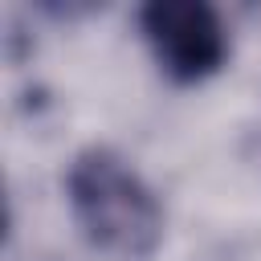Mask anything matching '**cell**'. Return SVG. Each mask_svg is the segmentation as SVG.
I'll return each mask as SVG.
<instances>
[{"label":"cell","instance_id":"cell-1","mask_svg":"<svg viewBox=\"0 0 261 261\" xmlns=\"http://www.w3.org/2000/svg\"><path fill=\"white\" fill-rule=\"evenodd\" d=\"M65 196L82 237L114 261H147L163 241V204L143 171L114 147L73 155Z\"/></svg>","mask_w":261,"mask_h":261},{"label":"cell","instance_id":"cell-2","mask_svg":"<svg viewBox=\"0 0 261 261\" xmlns=\"http://www.w3.org/2000/svg\"><path fill=\"white\" fill-rule=\"evenodd\" d=\"M139 33L175 86H200L228 61L224 20L204 0H151L139 8Z\"/></svg>","mask_w":261,"mask_h":261}]
</instances>
